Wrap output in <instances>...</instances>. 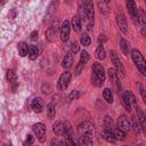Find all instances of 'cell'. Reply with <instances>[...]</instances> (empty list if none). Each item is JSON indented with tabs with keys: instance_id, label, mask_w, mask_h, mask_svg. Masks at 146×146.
<instances>
[{
	"instance_id": "obj_1",
	"label": "cell",
	"mask_w": 146,
	"mask_h": 146,
	"mask_svg": "<svg viewBox=\"0 0 146 146\" xmlns=\"http://www.w3.org/2000/svg\"><path fill=\"white\" fill-rule=\"evenodd\" d=\"M105 80V70L99 63L92 64V76H91V83L95 87H102Z\"/></svg>"
},
{
	"instance_id": "obj_2",
	"label": "cell",
	"mask_w": 146,
	"mask_h": 146,
	"mask_svg": "<svg viewBox=\"0 0 146 146\" xmlns=\"http://www.w3.org/2000/svg\"><path fill=\"white\" fill-rule=\"evenodd\" d=\"M131 58L133 60V63L136 64L137 68L140 71V73L143 75L146 74V62L144 59V56L141 55V52L137 49H132L131 50Z\"/></svg>"
},
{
	"instance_id": "obj_3",
	"label": "cell",
	"mask_w": 146,
	"mask_h": 146,
	"mask_svg": "<svg viewBox=\"0 0 146 146\" xmlns=\"http://www.w3.org/2000/svg\"><path fill=\"white\" fill-rule=\"evenodd\" d=\"M110 58H111L112 64H113L114 67H115V71H116V73H117V75L120 74L122 78H124V76H125L124 67H123V65L121 64V60L119 59V57H117V55H116V52H115L114 50H110Z\"/></svg>"
},
{
	"instance_id": "obj_4",
	"label": "cell",
	"mask_w": 146,
	"mask_h": 146,
	"mask_svg": "<svg viewBox=\"0 0 146 146\" xmlns=\"http://www.w3.org/2000/svg\"><path fill=\"white\" fill-rule=\"evenodd\" d=\"M122 104H123L124 108L128 112L131 111V107L132 106H136V98H135L133 94L130 90L123 91V94H122Z\"/></svg>"
},
{
	"instance_id": "obj_5",
	"label": "cell",
	"mask_w": 146,
	"mask_h": 146,
	"mask_svg": "<svg viewBox=\"0 0 146 146\" xmlns=\"http://www.w3.org/2000/svg\"><path fill=\"white\" fill-rule=\"evenodd\" d=\"M78 131L80 135H83V136H89V137H92V135L95 133V127L91 122H88V121H84L82 123L79 124L78 127Z\"/></svg>"
},
{
	"instance_id": "obj_6",
	"label": "cell",
	"mask_w": 146,
	"mask_h": 146,
	"mask_svg": "<svg viewBox=\"0 0 146 146\" xmlns=\"http://www.w3.org/2000/svg\"><path fill=\"white\" fill-rule=\"evenodd\" d=\"M71 76H72V74L68 71H65L64 73L60 74V76L58 79V82H57V87H58L59 90H65L67 88V86L71 81Z\"/></svg>"
},
{
	"instance_id": "obj_7",
	"label": "cell",
	"mask_w": 146,
	"mask_h": 146,
	"mask_svg": "<svg viewBox=\"0 0 146 146\" xmlns=\"http://www.w3.org/2000/svg\"><path fill=\"white\" fill-rule=\"evenodd\" d=\"M87 15V18L89 19L90 23L94 22V17H95V9H94V5H92V0H82L81 1Z\"/></svg>"
},
{
	"instance_id": "obj_8",
	"label": "cell",
	"mask_w": 146,
	"mask_h": 146,
	"mask_svg": "<svg viewBox=\"0 0 146 146\" xmlns=\"http://www.w3.org/2000/svg\"><path fill=\"white\" fill-rule=\"evenodd\" d=\"M32 129H33L34 133L36 135L38 140L40 143H44V140H46V127H44V124L43 123H35V124H33Z\"/></svg>"
},
{
	"instance_id": "obj_9",
	"label": "cell",
	"mask_w": 146,
	"mask_h": 146,
	"mask_svg": "<svg viewBox=\"0 0 146 146\" xmlns=\"http://www.w3.org/2000/svg\"><path fill=\"white\" fill-rule=\"evenodd\" d=\"M130 120L128 119L127 115H120L117 119V128L122 130L123 132H127L130 130Z\"/></svg>"
},
{
	"instance_id": "obj_10",
	"label": "cell",
	"mask_w": 146,
	"mask_h": 146,
	"mask_svg": "<svg viewBox=\"0 0 146 146\" xmlns=\"http://www.w3.org/2000/svg\"><path fill=\"white\" fill-rule=\"evenodd\" d=\"M70 31H71V24L68 21H64L60 25V40L62 41H67L68 35H70Z\"/></svg>"
},
{
	"instance_id": "obj_11",
	"label": "cell",
	"mask_w": 146,
	"mask_h": 146,
	"mask_svg": "<svg viewBox=\"0 0 146 146\" xmlns=\"http://www.w3.org/2000/svg\"><path fill=\"white\" fill-rule=\"evenodd\" d=\"M116 22L119 24V27L120 30L123 32V33H127L128 32V24H127V19L124 17V15L122 13H119L117 16H116Z\"/></svg>"
},
{
	"instance_id": "obj_12",
	"label": "cell",
	"mask_w": 146,
	"mask_h": 146,
	"mask_svg": "<svg viewBox=\"0 0 146 146\" xmlns=\"http://www.w3.org/2000/svg\"><path fill=\"white\" fill-rule=\"evenodd\" d=\"M125 5H127L130 16L133 19H137V6L135 3V0H125Z\"/></svg>"
},
{
	"instance_id": "obj_13",
	"label": "cell",
	"mask_w": 146,
	"mask_h": 146,
	"mask_svg": "<svg viewBox=\"0 0 146 146\" xmlns=\"http://www.w3.org/2000/svg\"><path fill=\"white\" fill-rule=\"evenodd\" d=\"M57 31H58L57 24H55V25L50 26V27L46 31V38H47V40H48V41H50V42H52V41L55 40V38H56Z\"/></svg>"
},
{
	"instance_id": "obj_14",
	"label": "cell",
	"mask_w": 146,
	"mask_h": 146,
	"mask_svg": "<svg viewBox=\"0 0 146 146\" xmlns=\"http://www.w3.org/2000/svg\"><path fill=\"white\" fill-rule=\"evenodd\" d=\"M73 60H74V56H73L72 52H70V54L64 56V58L62 60V66L64 68H70L72 66V64H73Z\"/></svg>"
},
{
	"instance_id": "obj_15",
	"label": "cell",
	"mask_w": 146,
	"mask_h": 146,
	"mask_svg": "<svg viewBox=\"0 0 146 146\" xmlns=\"http://www.w3.org/2000/svg\"><path fill=\"white\" fill-rule=\"evenodd\" d=\"M27 55H29V58H30V59H32V60L36 59V57L39 56V49H38V47H36V46H34V44L29 46Z\"/></svg>"
},
{
	"instance_id": "obj_16",
	"label": "cell",
	"mask_w": 146,
	"mask_h": 146,
	"mask_svg": "<svg viewBox=\"0 0 146 146\" xmlns=\"http://www.w3.org/2000/svg\"><path fill=\"white\" fill-rule=\"evenodd\" d=\"M31 107H32V110L34 112L40 113L42 111V100H41V98H39V97L34 98L32 100V103H31Z\"/></svg>"
},
{
	"instance_id": "obj_17",
	"label": "cell",
	"mask_w": 146,
	"mask_h": 146,
	"mask_svg": "<svg viewBox=\"0 0 146 146\" xmlns=\"http://www.w3.org/2000/svg\"><path fill=\"white\" fill-rule=\"evenodd\" d=\"M64 125V132L63 135L65 136V138H73V128L71 125V123L68 121H65L63 123Z\"/></svg>"
},
{
	"instance_id": "obj_18",
	"label": "cell",
	"mask_w": 146,
	"mask_h": 146,
	"mask_svg": "<svg viewBox=\"0 0 146 146\" xmlns=\"http://www.w3.org/2000/svg\"><path fill=\"white\" fill-rule=\"evenodd\" d=\"M7 80H8V82L13 86V88H14V90H15V89H16L17 79H16V74H15V72H14L13 70H8V71H7Z\"/></svg>"
},
{
	"instance_id": "obj_19",
	"label": "cell",
	"mask_w": 146,
	"mask_h": 146,
	"mask_svg": "<svg viewBox=\"0 0 146 146\" xmlns=\"http://www.w3.org/2000/svg\"><path fill=\"white\" fill-rule=\"evenodd\" d=\"M137 113H138V122L141 127V130H145L146 129V120H145V114L143 112V110L140 108H137Z\"/></svg>"
},
{
	"instance_id": "obj_20",
	"label": "cell",
	"mask_w": 146,
	"mask_h": 146,
	"mask_svg": "<svg viewBox=\"0 0 146 146\" xmlns=\"http://www.w3.org/2000/svg\"><path fill=\"white\" fill-rule=\"evenodd\" d=\"M52 131H54L56 135H58V136L63 135V132H64V125H63V123L59 122V121H56V122L52 124Z\"/></svg>"
},
{
	"instance_id": "obj_21",
	"label": "cell",
	"mask_w": 146,
	"mask_h": 146,
	"mask_svg": "<svg viewBox=\"0 0 146 146\" xmlns=\"http://www.w3.org/2000/svg\"><path fill=\"white\" fill-rule=\"evenodd\" d=\"M27 49H29V46L25 41H21L18 43V52H19L21 57H24L27 55Z\"/></svg>"
},
{
	"instance_id": "obj_22",
	"label": "cell",
	"mask_w": 146,
	"mask_h": 146,
	"mask_svg": "<svg viewBox=\"0 0 146 146\" xmlns=\"http://www.w3.org/2000/svg\"><path fill=\"white\" fill-rule=\"evenodd\" d=\"M72 27L75 32H80V30H81V18L79 16H74L72 18Z\"/></svg>"
},
{
	"instance_id": "obj_23",
	"label": "cell",
	"mask_w": 146,
	"mask_h": 146,
	"mask_svg": "<svg viewBox=\"0 0 146 146\" xmlns=\"http://www.w3.org/2000/svg\"><path fill=\"white\" fill-rule=\"evenodd\" d=\"M46 110H47V116H48L49 119H54L55 115H56V111H55V105H54L52 102L47 105Z\"/></svg>"
},
{
	"instance_id": "obj_24",
	"label": "cell",
	"mask_w": 146,
	"mask_h": 146,
	"mask_svg": "<svg viewBox=\"0 0 146 146\" xmlns=\"http://www.w3.org/2000/svg\"><path fill=\"white\" fill-rule=\"evenodd\" d=\"M137 21H139L141 23L143 26H145V23H146V15H145V11L143 8H139L137 9Z\"/></svg>"
},
{
	"instance_id": "obj_25",
	"label": "cell",
	"mask_w": 146,
	"mask_h": 146,
	"mask_svg": "<svg viewBox=\"0 0 146 146\" xmlns=\"http://www.w3.org/2000/svg\"><path fill=\"white\" fill-rule=\"evenodd\" d=\"M112 133L114 135L115 139H120V140H123L125 138V132H123L122 130H120L119 128H113L112 129Z\"/></svg>"
},
{
	"instance_id": "obj_26",
	"label": "cell",
	"mask_w": 146,
	"mask_h": 146,
	"mask_svg": "<svg viewBox=\"0 0 146 146\" xmlns=\"http://www.w3.org/2000/svg\"><path fill=\"white\" fill-rule=\"evenodd\" d=\"M120 48H121V50H122V52L124 55H128L129 54V44H128V41L124 38H121L120 39Z\"/></svg>"
},
{
	"instance_id": "obj_27",
	"label": "cell",
	"mask_w": 146,
	"mask_h": 146,
	"mask_svg": "<svg viewBox=\"0 0 146 146\" xmlns=\"http://www.w3.org/2000/svg\"><path fill=\"white\" fill-rule=\"evenodd\" d=\"M95 57L97 59H100V60L105 58V50H104V48H103L102 44L96 48V50H95Z\"/></svg>"
},
{
	"instance_id": "obj_28",
	"label": "cell",
	"mask_w": 146,
	"mask_h": 146,
	"mask_svg": "<svg viewBox=\"0 0 146 146\" xmlns=\"http://www.w3.org/2000/svg\"><path fill=\"white\" fill-rule=\"evenodd\" d=\"M103 137H104V139H105V140L111 141V143H113V141H115V140H116V139H115V137H114V135L112 133V131L106 130V129H104V131H103Z\"/></svg>"
},
{
	"instance_id": "obj_29",
	"label": "cell",
	"mask_w": 146,
	"mask_h": 146,
	"mask_svg": "<svg viewBox=\"0 0 146 146\" xmlns=\"http://www.w3.org/2000/svg\"><path fill=\"white\" fill-rule=\"evenodd\" d=\"M76 143H78V145H91L92 140H91V137H89V136H83V135H81L80 139H79V140H78Z\"/></svg>"
},
{
	"instance_id": "obj_30",
	"label": "cell",
	"mask_w": 146,
	"mask_h": 146,
	"mask_svg": "<svg viewBox=\"0 0 146 146\" xmlns=\"http://www.w3.org/2000/svg\"><path fill=\"white\" fill-rule=\"evenodd\" d=\"M103 96H104V98H105V100L107 102V103H113V95H112V91H111V89H108V88H106V89H104V91H103Z\"/></svg>"
},
{
	"instance_id": "obj_31",
	"label": "cell",
	"mask_w": 146,
	"mask_h": 146,
	"mask_svg": "<svg viewBox=\"0 0 146 146\" xmlns=\"http://www.w3.org/2000/svg\"><path fill=\"white\" fill-rule=\"evenodd\" d=\"M113 128H114V124H113L112 119L110 116H105V119H104V129L112 131Z\"/></svg>"
},
{
	"instance_id": "obj_32",
	"label": "cell",
	"mask_w": 146,
	"mask_h": 146,
	"mask_svg": "<svg viewBox=\"0 0 146 146\" xmlns=\"http://www.w3.org/2000/svg\"><path fill=\"white\" fill-rule=\"evenodd\" d=\"M80 42H81L83 46H89L90 42H91V39H90V36H89L87 33H82V35L80 36Z\"/></svg>"
},
{
	"instance_id": "obj_33",
	"label": "cell",
	"mask_w": 146,
	"mask_h": 146,
	"mask_svg": "<svg viewBox=\"0 0 146 146\" xmlns=\"http://www.w3.org/2000/svg\"><path fill=\"white\" fill-rule=\"evenodd\" d=\"M107 73H108V76H110L111 80H113V81H116V80H117V76H119V75H117L115 68H108V70H107Z\"/></svg>"
},
{
	"instance_id": "obj_34",
	"label": "cell",
	"mask_w": 146,
	"mask_h": 146,
	"mask_svg": "<svg viewBox=\"0 0 146 146\" xmlns=\"http://www.w3.org/2000/svg\"><path fill=\"white\" fill-rule=\"evenodd\" d=\"M130 128H133V131L137 132V133H139V132L141 131V127H140L138 120H137V121L133 120V121H132V124H130Z\"/></svg>"
},
{
	"instance_id": "obj_35",
	"label": "cell",
	"mask_w": 146,
	"mask_h": 146,
	"mask_svg": "<svg viewBox=\"0 0 146 146\" xmlns=\"http://www.w3.org/2000/svg\"><path fill=\"white\" fill-rule=\"evenodd\" d=\"M84 65H86V63H83V62H81V60L79 62V64L75 66V74H76V75H80V74H81V72H82Z\"/></svg>"
},
{
	"instance_id": "obj_36",
	"label": "cell",
	"mask_w": 146,
	"mask_h": 146,
	"mask_svg": "<svg viewBox=\"0 0 146 146\" xmlns=\"http://www.w3.org/2000/svg\"><path fill=\"white\" fill-rule=\"evenodd\" d=\"M80 60H81V62H83V63H87V62L89 60V54H88V51L82 50L81 56H80Z\"/></svg>"
},
{
	"instance_id": "obj_37",
	"label": "cell",
	"mask_w": 146,
	"mask_h": 146,
	"mask_svg": "<svg viewBox=\"0 0 146 146\" xmlns=\"http://www.w3.org/2000/svg\"><path fill=\"white\" fill-rule=\"evenodd\" d=\"M71 51L73 54H76L79 51V44H78V42H72L71 43Z\"/></svg>"
},
{
	"instance_id": "obj_38",
	"label": "cell",
	"mask_w": 146,
	"mask_h": 146,
	"mask_svg": "<svg viewBox=\"0 0 146 146\" xmlns=\"http://www.w3.org/2000/svg\"><path fill=\"white\" fill-rule=\"evenodd\" d=\"M78 97H79V91H76V90L72 91V92L68 95V99H70V100H75Z\"/></svg>"
},
{
	"instance_id": "obj_39",
	"label": "cell",
	"mask_w": 146,
	"mask_h": 146,
	"mask_svg": "<svg viewBox=\"0 0 146 146\" xmlns=\"http://www.w3.org/2000/svg\"><path fill=\"white\" fill-rule=\"evenodd\" d=\"M33 141H34V139H33L32 135H27L26 140H25V145H32V144H33Z\"/></svg>"
},
{
	"instance_id": "obj_40",
	"label": "cell",
	"mask_w": 146,
	"mask_h": 146,
	"mask_svg": "<svg viewBox=\"0 0 146 146\" xmlns=\"http://www.w3.org/2000/svg\"><path fill=\"white\" fill-rule=\"evenodd\" d=\"M137 86H138V88H139V92H140V95H141V98H143V100H144V102H146V97H145V91H144L143 87H141V86H140L139 83H138Z\"/></svg>"
},
{
	"instance_id": "obj_41",
	"label": "cell",
	"mask_w": 146,
	"mask_h": 146,
	"mask_svg": "<svg viewBox=\"0 0 146 146\" xmlns=\"http://www.w3.org/2000/svg\"><path fill=\"white\" fill-rule=\"evenodd\" d=\"M98 6L102 8V11L105 14V13H106V9H107V7H106L105 2H104V1H99V2H98Z\"/></svg>"
},
{
	"instance_id": "obj_42",
	"label": "cell",
	"mask_w": 146,
	"mask_h": 146,
	"mask_svg": "<svg viewBox=\"0 0 146 146\" xmlns=\"http://www.w3.org/2000/svg\"><path fill=\"white\" fill-rule=\"evenodd\" d=\"M38 35H39L38 31H33V32L30 34V39H31L32 41H34V40H36V39H38Z\"/></svg>"
},
{
	"instance_id": "obj_43",
	"label": "cell",
	"mask_w": 146,
	"mask_h": 146,
	"mask_svg": "<svg viewBox=\"0 0 146 146\" xmlns=\"http://www.w3.org/2000/svg\"><path fill=\"white\" fill-rule=\"evenodd\" d=\"M103 1H104V2H105V3H108V2H110V1H111V0H103Z\"/></svg>"
}]
</instances>
